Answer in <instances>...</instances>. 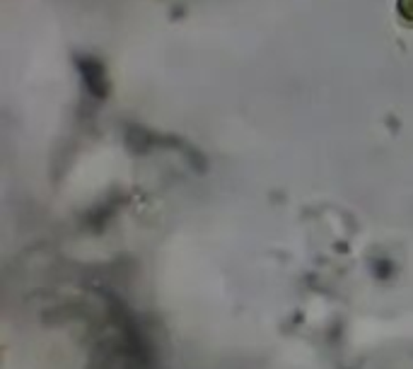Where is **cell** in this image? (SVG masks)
I'll return each mask as SVG.
<instances>
[{
    "mask_svg": "<svg viewBox=\"0 0 413 369\" xmlns=\"http://www.w3.org/2000/svg\"><path fill=\"white\" fill-rule=\"evenodd\" d=\"M399 13L406 20H413V0H399Z\"/></svg>",
    "mask_w": 413,
    "mask_h": 369,
    "instance_id": "6da1fadb",
    "label": "cell"
}]
</instances>
